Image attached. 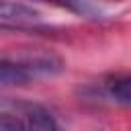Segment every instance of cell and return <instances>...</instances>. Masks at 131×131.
I'll return each instance as SVG.
<instances>
[{
    "mask_svg": "<svg viewBox=\"0 0 131 131\" xmlns=\"http://www.w3.org/2000/svg\"><path fill=\"white\" fill-rule=\"evenodd\" d=\"M61 72V59L55 55H27L18 59L4 57L0 61V82L2 86L27 84L39 76H53Z\"/></svg>",
    "mask_w": 131,
    "mask_h": 131,
    "instance_id": "obj_1",
    "label": "cell"
},
{
    "mask_svg": "<svg viewBox=\"0 0 131 131\" xmlns=\"http://www.w3.org/2000/svg\"><path fill=\"white\" fill-rule=\"evenodd\" d=\"M41 20V14L33 10L27 4H14V2H2L0 4V25L4 29H29L35 27Z\"/></svg>",
    "mask_w": 131,
    "mask_h": 131,
    "instance_id": "obj_2",
    "label": "cell"
},
{
    "mask_svg": "<svg viewBox=\"0 0 131 131\" xmlns=\"http://www.w3.org/2000/svg\"><path fill=\"white\" fill-rule=\"evenodd\" d=\"M25 123L29 131H59L51 113L41 104H23Z\"/></svg>",
    "mask_w": 131,
    "mask_h": 131,
    "instance_id": "obj_3",
    "label": "cell"
},
{
    "mask_svg": "<svg viewBox=\"0 0 131 131\" xmlns=\"http://www.w3.org/2000/svg\"><path fill=\"white\" fill-rule=\"evenodd\" d=\"M108 94L121 104H131V76H119L111 80Z\"/></svg>",
    "mask_w": 131,
    "mask_h": 131,
    "instance_id": "obj_4",
    "label": "cell"
},
{
    "mask_svg": "<svg viewBox=\"0 0 131 131\" xmlns=\"http://www.w3.org/2000/svg\"><path fill=\"white\" fill-rule=\"evenodd\" d=\"M0 131H29V129H27V123L20 117L4 111L0 115Z\"/></svg>",
    "mask_w": 131,
    "mask_h": 131,
    "instance_id": "obj_5",
    "label": "cell"
}]
</instances>
